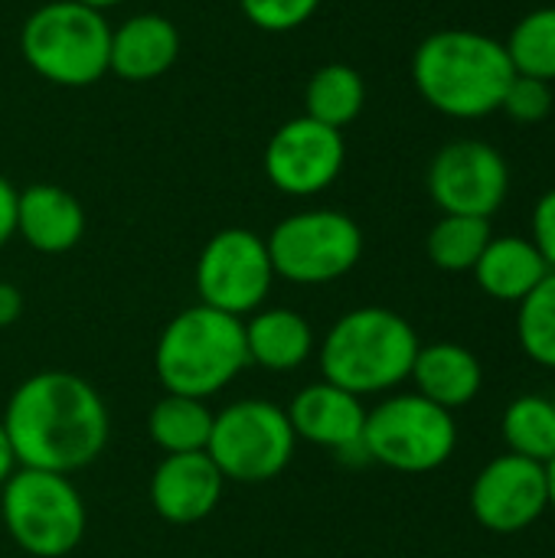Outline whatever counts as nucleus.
<instances>
[{"instance_id":"nucleus-1","label":"nucleus","mask_w":555,"mask_h":558,"mask_svg":"<svg viewBox=\"0 0 555 558\" xmlns=\"http://www.w3.org/2000/svg\"><path fill=\"white\" fill-rule=\"evenodd\" d=\"M3 432L20 468L72 474L108 445V409L92 383L65 369H46L16 386L3 412Z\"/></svg>"},{"instance_id":"nucleus-2","label":"nucleus","mask_w":555,"mask_h":558,"mask_svg":"<svg viewBox=\"0 0 555 558\" xmlns=\"http://www.w3.org/2000/svg\"><path fill=\"white\" fill-rule=\"evenodd\" d=\"M514 75L504 43L478 29H438L412 56L419 95L435 111L461 121L500 111Z\"/></svg>"},{"instance_id":"nucleus-3","label":"nucleus","mask_w":555,"mask_h":558,"mask_svg":"<svg viewBox=\"0 0 555 558\" xmlns=\"http://www.w3.org/2000/svg\"><path fill=\"white\" fill-rule=\"evenodd\" d=\"M415 327L389 307H357L343 314L321 343V373L327 383L376 396L409 379L419 353Z\"/></svg>"},{"instance_id":"nucleus-4","label":"nucleus","mask_w":555,"mask_h":558,"mask_svg":"<svg viewBox=\"0 0 555 558\" xmlns=\"http://www.w3.org/2000/svg\"><path fill=\"white\" fill-rule=\"evenodd\" d=\"M249 363L245 327L239 317L196 304L180 311L160 333L154 366L173 396L209 399L226 389Z\"/></svg>"},{"instance_id":"nucleus-5","label":"nucleus","mask_w":555,"mask_h":558,"mask_svg":"<svg viewBox=\"0 0 555 558\" xmlns=\"http://www.w3.org/2000/svg\"><path fill=\"white\" fill-rule=\"evenodd\" d=\"M20 52L39 78L85 88L108 75L111 26L101 10L79 0H52L23 20Z\"/></svg>"},{"instance_id":"nucleus-6","label":"nucleus","mask_w":555,"mask_h":558,"mask_svg":"<svg viewBox=\"0 0 555 558\" xmlns=\"http://www.w3.org/2000/svg\"><path fill=\"white\" fill-rule=\"evenodd\" d=\"M0 517L13 543L36 558L69 556L85 536V504L69 474L13 471L3 484Z\"/></svg>"},{"instance_id":"nucleus-7","label":"nucleus","mask_w":555,"mask_h":558,"mask_svg":"<svg viewBox=\"0 0 555 558\" xmlns=\"http://www.w3.org/2000/svg\"><path fill=\"white\" fill-rule=\"evenodd\" d=\"M458 448L455 412L429 402L419 392L393 396L366 412L363 428V454L402 471V474H429L451 461Z\"/></svg>"},{"instance_id":"nucleus-8","label":"nucleus","mask_w":555,"mask_h":558,"mask_svg":"<svg viewBox=\"0 0 555 558\" xmlns=\"http://www.w3.org/2000/svg\"><path fill=\"white\" fill-rule=\"evenodd\" d=\"M294 428L288 412L265 399H242L213 418L206 454L226 481H275L294 458Z\"/></svg>"},{"instance_id":"nucleus-9","label":"nucleus","mask_w":555,"mask_h":558,"mask_svg":"<svg viewBox=\"0 0 555 558\" xmlns=\"http://www.w3.org/2000/svg\"><path fill=\"white\" fill-rule=\"evenodd\" d=\"M265 245L275 278L327 284L357 268L363 255V232L340 209H304L281 219Z\"/></svg>"},{"instance_id":"nucleus-10","label":"nucleus","mask_w":555,"mask_h":558,"mask_svg":"<svg viewBox=\"0 0 555 558\" xmlns=\"http://www.w3.org/2000/svg\"><path fill=\"white\" fill-rule=\"evenodd\" d=\"M275 281L268 245L252 229L216 232L196 258V294L200 304L222 314L242 317L255 311Z\"/></svg>"},{"instance_id":"nucleus-11","label":"nucleus","mask_w":555,"mask_h":558,"mask_svg":"<svg viewBox=\"0 0 555 558\" xmlns=\"http://www.w3.org/2000/svg\"><path fill=\"white\" fill-rule=\"evenodd\" d=\"M347 163L343 131L307 114L285 121L265 144V177L285 196H317L330 190Z\"/></svg>"},{"instance_id":"nucleus-12","label":"nucleus","mask_w":555,"mask_h":558,"mask_svg":"<svg viewBox=\"0 0 555 558\" xmlns=\"http://www.w3.org/2000/svg\"><path fill=\"white\" fill-rule=\"evenodd\" d=\"M510 190V167L487 141H451L429 167V193L448 216L491 219Z\"/></svg>"},{"instance_id":"nucleus-13","label":"nucleus","mask_w":555,"mask_h":558,"mask_svg":"<svg viewBox=\"0 0 555 558\" xmlns=\"http://www.w3.org/2000/svg\"><path fill=\"white\" fill-rule=\"evenodd\" d=\"M546 510V464H536L530 458L507 451L487 461L471 484V513L487 533H523L540 523Z\"/></svg>"},{"instance_id":"nucleus-14","label":"nucleus","mask_w":555,"mask_h":558,"mask_svg":"<svg viewBox=\"0 0 555 558\" xmlns=\"http://www.w3.org/2000/svg\"><path fill=\"white\" fill-rule=\"evenodd\" d=\"M222 484L226 477L206 451L167 454L150 477V504L167 523H200L216 510Z\"/></svg>"},{"instance_id":"nucleus-15","label":"nucleus","mask_w":555,"mask_h":558,"mask_svg":"<svg viewBox=\"0 0 555 558\" xmlns=\"http://www.w3.org/2000/svg\"><path fill=\"white\" fill-rule=\"evenodd\" d=\"M288 422L298 438L330 448V451H363V428H366V405L360 396L321 379L301 389L291 399Z\"/></svg>"},{"instance_id":"nucleus-16","label":"nucleus","mask_w":555,"mask_h":558,"mask_svg":"<svg viewBox=\"0 0 555 558\" xmlns=\"http://www.w3.org/2000/svg\"><path fill=\"white\" fill-rule=\"evenodd\" d=\"M180 56V29L160 13H134L111 26L108 72L121 82H154L170 72Z\"/></svg>"},{"instance_id":"nucleus-17","label":"nucleus","mask_w":555,"mask_h":558,"mask_svg":"<svg viewBox=\"0 0 555 558\" xmlns=\"http://www.w3.org/2000/svg\"><path fill=\"white\" fill-rule=\"evenodd\" d=\"M16 235L43 255H62L82 242L85 209L69 190L33 183L16 196Z\"/></svg>"},{"instance_id":"nucleus-18","label":"nucleus","mask_w":555,"mask_h":558,"mask_svg":"<svg viewBox=\"0 0 555 558\" xmlns=\"http://www.w3.org/2000/svg\"><path fill=\"white\" fill-rule=\"evenodd\" d=\"M409 379L415 383L419 396L455 412V409L471 405L481 396L484 366L468 347L442 340V343L419 347Z\"/></svg>"},{"instance_id":"nucleus-19","label":"nucleus","mask_w":555,"mask_h":558,"mask_svg":"<svg viewBox=\"0 0 555 558\" xmlns=\"http://www.w3.org/2000/svg\"><path fill=\"white\" fill-rule=\"evenodd\" d=\"M471 275L487 298L500 304H520L550 275V265L530 239L494 235Z\"/></svg>"},{"instance_id":"nucleus-20","label":"nucleus","mask_w":555,"mask_h":558,"mask_svg":"<svg viewBox=\"0 0 555 558\" xmlns=\"http://www.w3.org/2000/svg\"><path fill=\"white\" fill-rule=\"evenodd\" d=\"M245 327V350L249 363H258L275 373L298 369L311 353H314V330L311 324L288 311V307H272L255 314Z\"/></svg>"},{"instance_id":"nucleus-21","label":"nucleus","mask_w":555,"mask_h":558,"mask_svg":"<svg viewBox=\"0 0 555 558\" xmlns=\"http://www.w3.org/2000/svg\"><path fill=\"white\" fill-rule=\"evenodd\" d=\"M366 105V82L363 75L347 62H327L314 69V75L304 85V114L343 131L350 121L360 118Z\"/></svg>"},{"instance_id":"nucleus-22","label":"nucleus","mask_w":555,"mask_h":558,"mask_svg":"<svg viewBox=\"0 0 555 558\" xmlns=\"http://www.w3.org/2000/svg\"><path fill=\"white\" fill-rule=\"evenodd\" d=\"M213 412L203 399L173 396L167 392L147 415V435L150 441L167 454H190L206 451L209 432H213Z\"/></svg>"},{"instance_id":"nucleus-23","label":"nucleus","mask_w":555,"mask_h":558,"mask_svg":"<svg viewBox=\"0 0 555 558\" xmlns=\"http://www.w3.org/2000/svg\"><path fill=\"white\" fill-rule=\"evenodd\" d=\"M500 435L510 454L546 464L555 454V405L550 396L527 392L504 409Z\"/></svg>"},{"instance_id":"nucleus-24","label":"nucleus","mask_w":555,"mask_h":558,"mask_svg":"<svg viewBox=\"0 0 555 558\" xmlns=\"http://www.w3.org/2000/svg\"><path fill=\"white\" fill-rule=\"evenodd\" d=\"M491 239H494L491 219L442 213V219L429 232L425 248H429V258L435 268L461 275V271H474V265L484 255Z\"/></svg>"},{"instance_id":"nucleus-25","label":"nucleus","mask_w":555,"mask_h":558,"mask_svg":"<svg viewBox=\"0 0 555 558\" xmlns=\"http://www.w3.org/2000/svg\"><path fill=\"white\" fill-rule=\"evenodd\" d=\"M514 72L540 82H555V7L527 13L504 43Z\"/></svg>"},{"instance_id":"nucleus-26","label":"nucleus","mask_w":555,"mask_h":558,"mask_svg":"<svg viewBox=\"0 0 555 558\" xmlns=\"http://www.w3.org/2000/svg\"><path fill=\"white\" fill-rule=\"evenodd\" d=\"M517 343L543 369H555V271L517 304Z\"/></svg>"},{"instance_id":"nucleus-27","label":"nucleus","mask_w":555,"mask_h":558,"mask_svg":"<svg viewBox=\"0 0 555 558\" xmlns=\"http://www.w3.org/2000/svg\"><path fill=\"white\" fill-rule=\"evenodd\" d=\"M245 20L265 33H291L298 26H304L321 0H239Z\"/></svg>"},{"instance_id":"nucleus-28","label":"nucleus","mask_w":555,"mask_h":558,"mask_svg":"<svg viewBox=\"0 0 555 558\" xmlns=\"http://www.w3.org/2000/svg\"><path fill=\"white\" fill-rule=\"evenodd\" d=\"M500 111H507L520 124H540L553 111L550 82H540V78H530V75H514Z\"/></svg>"},{"instance_id":"nucleus-29","label":"nucleus","mask_w":555,"mask_h":558,"mask_svg":"<svg viewBox=\"0 0 555 558\" xmlns=\"http://www.w3.org/2000/svg\"><path fill=\"white\" fill-rule=\"evenodd\" d=\"M530 242L540 248L550 271H555V190L543 193L533 209V239Z\"/></svg>"},{"instance_id":"nucleus-30","label":"nucleus","mask_w":555,"mask_h":558,"mask_svg":"<svg viewBox=\"0 0 555 558\" xmlns=\"http://www.w3.org/2000/svg\"><path fill=\"white\" fill-rule=\"evenodd\" d=\"M16 196L20 190L7 177H0V248L16 235Z\"/></svg>"},{"instance_id":"nucleus-31","label":"nucleus","mask_w":555,"mask_h":558,"mask_svg":"<svg viewBox=\"0 0 555 558\" xmlns=\"http://www.w3.org/2000/svg\"><path fill=\"white\" fill-rule=\"evenodd\" d=\"M20 314H23V294H20V288L10 284V281H0V327L16 324Z\"/></svg>"},{"instance_id":"nucleus-32","label":"nucleus","mask_w":555,"mask_h":558,"mask_svg":"<svg viewBox=\"0 0 555 558\" xmlns=\"http://www.w3.org/2000/svg\"><path fill=\"white\" fill-rule=\"evenodd\" d=\"M13 471H16V458H13V448H10L7 432H3V425H0V487L10 481Z\"/></svg>"},{"instance_id":"nucleus-33","label":"nucleus","mask_w":555,"mask_h":558,"mask_svg":"<svg viewBox=\"0 0 555 558\" xmlns=\"http://www.w3.org/2000/svg\"><path fill=\"white\" fill-rule=\"evenodd\" d=\"M546 494H550V510L555 513V454L546 461Z\"/></svg>"},{"instance_id":"nucleus-34","label":"nucleus","mask_w":555,"mask_h":558,"mask_svg":"<svg viewBox=\"0 0 555 558\" xmlns=\"http://www.w3.org/2000/svg\"><path fill=\"white\" fill-rule=\"evenodd\" d=\"M79 3H85V7H92V10H111V7H121L124 0H79Z\"/></svg>"},{"instance_id":"nucleus-35","label":"nucleus","mask_w":555,"mask_h":558,"mask_svg":"<svg viewBox=\"0 0 555 558\" xmlns=\"http://www.w3.org/2000/svg\"><path fill=\"white\" fill-rule=\"evenodd\" d=\"M550 399H553V405H555V392H553V396H550Z\"/></svg>"}]
</instances>
